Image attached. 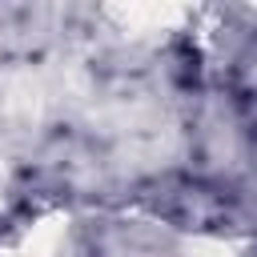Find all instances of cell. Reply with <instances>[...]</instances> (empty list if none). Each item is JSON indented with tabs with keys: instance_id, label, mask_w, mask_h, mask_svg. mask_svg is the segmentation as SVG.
I'll list each match as a JSON object with an SVG mask.
<instances>
[{
	"instance_id": "6da1fadb",
	"label": "cell",
	"mask_w": 257,
	"mask_h": 257,
	"mask_svg": "<svg viewBox=\"0 0 257 257\" xmlns=\"http://www.w3.org/2000/svg\"><path fill=\"white\" fill-rule=\"evenodd\" d=\"M68 241L64 213H36L0 237V257H60Z\"/></svg>"
}]
</instances>
